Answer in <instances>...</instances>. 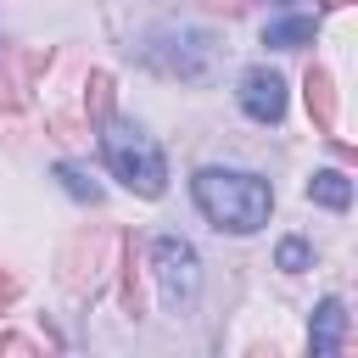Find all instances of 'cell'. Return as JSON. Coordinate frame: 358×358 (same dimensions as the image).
<instances>
[{
	"instance_id": "13",
	"label": "cell",
	"mask_w": 358,
	"mask_h": 358,
	"mask_svg": "<svg viewBox=\"0 0 358 358\" xmlns=\"http://www.w3.org/2000/svg\"><path fill=\"white\" fill-rule=\"evenodd\" d=\"M0 352H34V347H28L22 336H0Z\"/></svg>"
},
{
	"instance_id": "11",
	"label": "cell",
	"mask_w": 358,
	"mask_h": 358,
	"mask_svg": "<svg viewBox=\"0 0 358 358\" xmlns=\"http://www.w3.org/2000/svg\"><path fill=\"white\" fill-rule=\"evenodd\" d=\"M84 106H90L95 123L112 117V78H106V73H90V95H84Z\"/></svg>"
},
{
	"instance_id": "5",
	"label": "cell",
	"mask_w": 358,
	"mask_h": 358,
	"mask_svg": "<svg viewBox=\"0 0 358 358\" xmlns=\"http://www.w3.org/2000/svg\"><path fill=\"white\" fill-rule=\"evenodd\" d=\"M241 112L252 123H280L285 117V78L274 67H246L241 73Z\"/></svg>"
},
{
	"instance_id": "3",
	"label": "cell",
	"mask_w": 358,
	"mask_h": 358,
	"mask_svg": "<svg viewBox=\"0 0 358 358\" xmlns=\"http://www.w3.org/2000/svg\"><path fill=\"white\" fill-rule=\"evenodd\" d=\"M140 56H145V67H157V73H168V78H207V67H213V56H218V45L201 34V28H157V34H145V45H140Z\"/></svg>"
},
{
	"instance_id": "9",
	"label": "cell",
	"mask_w": 358,
	"mask_h": 358,
	"mask_svg": "<svg viewBox=\"0 0 358 358\" xmlns=\"http://www.w3.org/2000/svg\"><path fill=\"white\" fill-rule=\"evenodd\" d=\"M313 17H280V22H268L263 28V45H274V50H296V45H313Z\"/></svg>"
},
{
	"instance_id": "1",
	"label": "cell",
	"mask_w": 358,
	"mask_h": 358,
	"mask_svg": "<svg viewBox=\"0 0 358 358\" xmlns=\"http://www.w3.org/2000/svg\"><path fill=\"white\" fill-rule=\"evenodd\" d=\"M190 196L196 207L213 218V229H229V235H252L268 224L274 213V190L268 179L246 173V168H201L190 179Z\"/></svg>"
},
{
	"instance_id": "8",
	"label": "cell",
	"mask_w": 358,
	"mask_h": 358,
	"mask_svg": "<svg viewBox=\"0 0 358 358\" xmlns=\"http://www.w3.org/2000/svg\"><path fill=\"white\" fill-rule=\"evenodd\" d=\"M308 196H313L319 207H330V213H347V201H352V179L336 173V168H324V173L308 179Z\"/></svg>"
},
{
	"instance_id": "15",
	"label": "cell",
	"mask_w": 358,
	"mask_h": 358,
	"mask_svg": "<svg viewBox=\"0 0 358 358\" xmlns=\"http://www.w3.org/2000/svg\"><path fill=\"white\" fill-rule=\"evenodd\" d=\"M11 296H17V280H11V274H0V302H11Z\"/></svg>"
},
{
	"instance_id": "16",
	"label": "cell",
	"mask_w": 358,
	"mask_h": 358,
	"mask_svg": "<svg viewBox=\"0 0 358 358\" xmlns=\"http://www.w3.org/2000/svg\"><path fill=\"white\" fill-rule=\"evenodd\" d=\"M324 6H330V11H341V6H352V0H324Z\"/></svg>"
},
{
	"instance_id": "10",
	"label": "cell",
	"mask_w": 358,
	"mask_h": 358,
	"mask_svg": "<svg viewBox=\"0 0 358 358\" xmlns=\"http://www.w3.org/2000/svg\"><path fill=\"white\" fill-rule=\"evenodd\" d=\"M56 179H62V190H67V196H78V201H101V185H95L78 162H56Z\"/></svg>"
},
{
	"instance_id": "6",
	"label": "cell",
	"mask_w": 358,
	"mask_h": 358,
	"mask_svg": "<svg viewBox=\"0 0 358 358\" xmlns=\"http://www.w3.org/2000/svg\"><path fill=\"white\" fill-rule=\"evenodd\" d=\"M347 324H352V313L341 308V296H324V302L313 308V324H308V347H313V358H336L341 341H347Z\"/></svg>"
},
{
	"instance_id": "4",
	"label": "cell",
	"mask_w": 358,
	"mask_h": 358,
	"mask_svg": "<svg viewBox=\"0 0 358 358\" xmlns=\"http://www.w3.org/2000/svg\"><path fill=\"white\" fill-rule=\"evenodd\" d=\"M151 268H157L162 302H168L173 313L196 302V291H201V257H196V246H190L185 235H157V246H151Z\"/></svg>"
},
{
	"instance_id": "14",
	"label": "cell",
	"mask_w": 358,
	"mask_h": 358,
	"mask_svg": "<svg viewBox=\"0 0 358 358\" xmlns=\"http://www.w3.org/2000/svg\"><path fill=\"white\" fill-rule=\"evenodd\" d=\"M207 11H224V17H235V11H241V0H207Z\"/></svg>"
},
{
	"instance_id": "7",
	"label": "cell",
	"mask_w": 358,
	"mask_h": 358,
	"mask_svg": "<svg viewBox=\"0 0 358 358\" xmlns=\"http://www.w3.org/2000/svg\"><path fill=\"white\" fill-rule=\"evenodd\" d=\"M302 95H308V117H313V129H319V134H336V84H330L324 67H308Z\"/></svg>"
},
{
	"instance_id": "12",
	"label": "cell",
	"mask_w": 358,
	"mask_h": 358,
	"mask_svg": "<svg viewBox=\"0 0 358 358\" xmlns=\"http://www.w3.org/2000/svg\"><path fill=\"white\" fill-rule=\"evenodd\" d=\"M274 263H280L285 274H302V268L313 263V252H308V241H296V235H291V241H280V252H274Z\"/></svg>"
},
{
	"instance_id": "2",
	"label": "cell",
	"mask_w": 358,
	"mask_h": 358,
	"mask_svg": "<svg viewBox=\"0 0 358 358\" xmlns=\"http://www.w3.org/2000/svg\"><path fill=\"white\" fill-rule=\"evenodd\" d=\"M101 157H106L112 179H123L134 196H162L168 190V162H162V151L145 129L106 117L101 123Z\"/></svg>"
}]
</instances>
